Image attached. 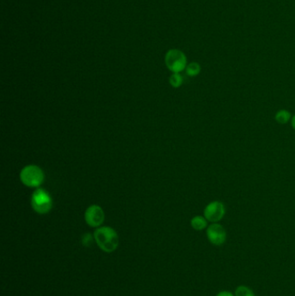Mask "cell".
<instances>
[{"instance_id":"obj_11","label":"cell","mask_w":295,"mask_h":296,"mask_svg":"<svg viewBox=\"0 0 295 296\" xmlns=\"http://www.w3.org/2000/svg\"><path fill=\"white\" fill-rule=\"evenodd\" d=\"M183 77L179 73H172V76L170 77L169 82L172 88H180L183 84Z\"/></svg>"},{"instance_id":"obj_6","label":"cell","mask_w":295,"mask_h":296,"mask_svg":"<svg viewBox=\"0 0 295 296\" xmlns=\"http://www.w3.org/2000/svg\"><path fill=\"white\" fill-rule=\"evenodd\" d=\"M84 219L86 224L92 228L101 227L105 221V212L98 205L88 206L85 211Z\"/></svg>"},{"instance_id":"obj_14","label":"cell","mask_w":295,"mask_h":296,"mask_svg":"<svg viewBox=\"0 0 295 296\" xmlns=\"http://www.w3.org/2000/svg\"><path fill=\"white\" fill-rule=\"evenodd\" d=\"M216 296H235V294L230 292V291L224 290L219 292Z\"/></svg>"},{"instance_id":"obj_5","label":"cell","mask_w":295,"mask_h":296,"mask_svg":"<svg viewBox=\"0 0 295 296\" xmlns=\"http://www.w3.org/2000/svg\"><path fill=\"white\" fill-rule=\"evenodd\" d=\"M226 213L224 203L221 201H212L208 203L204 210V217L211 223H218L224 218Z\"/></svg>"},{"instance_id":"obj_15","label":"cell","mask_w":295,"mask_h":296,"mask_svg":"<svg viewBox=\"0 0 295 296\" xmlns=\"http://www.w3.org/2000/svg\"><path fill=\"white\" fill-rule=\"evenodd\" d=\"M291 124H292V128L295 130V115L292 117V120H291Z\"/></svg>"},{"instance_id":"obj_10","label":"cell","mask_w":295,"mask_h":296,"mask_svg":"<svg viewBox=\"0 0 295 296\" xmlns=\"http://www.w3.org/2000/svg\"><path fill=\"white\" fill-rule=\"evenodd\" d=\"M186 74L188 75L189 77H197L201 72V66L198 63L192 62V63H189L188 65L186 66Z\"/></svg>"},{"instance_id":"obj_1","label":"cell","mask_w":295,"mask_h":296,"mask_svg":"<svg viewBox=\"0 0 295 296\" xmlns=\"http://www.w3.org/2000/svg\"><path fill=\"white\" fill-rule=\"evenodd\" d=\"M95 242L105 253H113L119 246V236L115 229L109 226L96 228L94 232Z\"/></svg>"},{"instance_id":"obj_4","label":"cell","mask_w":295,"mask_h":296,"mask_svg":"<svg viewBox=\"0 0 295 296\" xmlns=\"http://www.w3.org/2000/svg\"><path fill=\"white\" fill-rule=\"evenodd\" d=\"M167 68L172 73H180L187 66V58L179 49H170L164 58Z\"/></svg>"},{"instance_id":"obj_2","label":"cell","mask_w":295,"mask_h":296,"mask_svg":"<svg viewBox=\"0 0 295 296\" xmlns=\"http://www.w3.org/2000/svg\"><path fill=\"white\" fill-rule=\"evenodd\" d=\"M20 180L25 187L39 188L44 182V171L36 164L25 165L20 172Z\"/></svg>"},{"instance_id":"obj_9","label":"cell","mask_w":295,"mask_h":296,"mask_svg":"<svg viewBox=\"0 0 295 296\" xmlns=\"http://www.w3.org/2000/svg\"><path fill=\"white\" fill-rule=\"evenodd\" d=\"M275 121L279 124H287L291 120V113L286 109H281L276 113Z\"/></svg>"},{"instance_id":"obj_3","label":"cell","mask_w":295,"mask_h":296,"mask_svg":"<svg viewBox=\"0 0 295 296\" xmlns=\"http://www.w3.org/2000/svg\"><path fill=\"white\" fill-rule=\"evenodd\" d=\"M30 205L35 212L40 215H45L53 208V199L46 190L36 188L31 194Z\"/></svg>"},{"instance_id":"obj_12","label":"cell","mask_w":295,"mask_h":296,"mask_svg":"<svg viewBox=\"0 0 295 296\" xmlns=\"http://www.w3.org/2000/svg\"><path fill=\"white\" fill-rule=\"evenodd\" d=\"M235 296H255L254 291L247 286H238L235 291Z\"/></svg>"},{"instance_id":"obj_13","label":"cell","mask_w":295,"mask_h":296,"mask_svg":"<svg viewBox=\"0 0 295 296\" xmlns=\"http://www.w3.org/2000/svg\"><path fill=\"white\" fill-rule=\"evenodd\" d=\"M94 242H95V237H94V234L86 233L82 236V245L85 247H89L92 245Z\"/></svg>"},{"instance_id":"obj_7","label":"cell","mask_w":295,"mask_h":296,"mask_svg":"<svg viewBox=\"0 0 295 296\" xmlns=\"http://www.w3.org/2000/svg\"><path fill=\"white\" fill-rule=\"evenodd\" d=\"M206 235L209 242L215 246H221L227 239L226 230L218 223H212V225L207 228Z\"/></svg>"},{"instance_id":"obj_8","label":"cell","mask_w":295,"mask_h":296,"mask_svg":"<svg viewBox=\"0 0 295 296\" xmlns=\"http://www.w3.org/2000/svg\"><path fill=\"white\" fill-rule=\"evenodd\" d=\"M191 225L195 230L201 231L208 226V220L202 216H195L191 220Z\"/></svg>"}]
</instances>
